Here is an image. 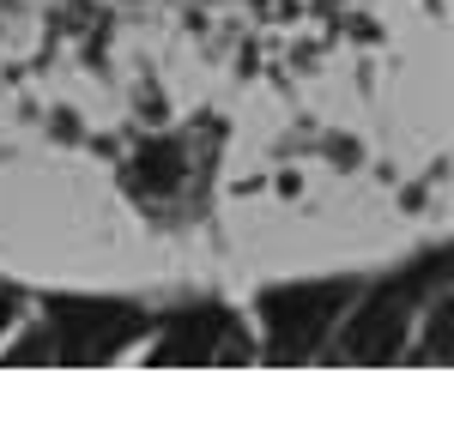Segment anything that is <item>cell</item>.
I'll use <instances>...</instances> for the list:
<instances>
[{
    "label": "cell",
    "instance_id": "obj_1",
    "mask_svg": "<svg viewBox=\"0 0 454 441\" xmlns=\"http://www.w3.org/2000/svg\"><path fill=\"white\" fill-rule=\"evenodd\" d=\"M454 272V248H442V254H424L419 267H406L400 278H387L382 290L370 297V303L351 314L346 327V363H382V357H394L400 351V339H406V321H412V308H424V297L442 284Z\"/></svg>",
    "mask_w": 454,
    "mask_h": 441
},
{
    "label": "cell",
    "instance_id": "obj_2",
    "mask_svg": "<svg viewBox=\"0 0 454 441\" xmlns=\"http://www.w3.org/2000/svg\"><path fill=\"white\" fill-rule=\"evenodd\" d=\"M357 297L351 278H321V284H273L261 297V314H267V351L273 363H297L309 357L315 344L327 339V327L340 321V308Z\"/></svg>",
    "mask_w": 454,
    "mask_h": 441
},
{
    "label": "cell",
    "instance_id": "obj_3",
    "mask_svg": "<svg viewBox=\"0 0 454 441\" xmlns=\"http://www.w3.org/2000/svg\"><path fill=\"white\" fill-rule=\"evenodd\" d=\"M55 327H61V357L67 363H104L115 357L121 344H134L145 333V314L134 308H115V303H49Z\"/></svg>",
    "mask_w": 454,
    "mask_h": 441
},
{
    "label": "cell",
    "instance_id": "obj_4",
    "mask_svg": "<svg viewBox=\"0 0 454 441\" xmlns=\"http://www.w3.org/2000/svg\"><path fill=\"white\" fill-rule=\"evenodd\" d=\"M224 339H231V314L224 308H194V314H182L170 333L158 339L152 363H212Z\"/></svg>",
    "mask_w": 454,
    "mask_h": 441
},
{
    "label": "cell",
    "instance_id": "obj_5",
    "mask_svg": "<svg viewBox=\"0 0 454 441\" xmlns=\"http://www.w3.org/2000/svg\"><path fill=\"white\" fill-rule=\"evenodd\" d=\"M182 145L176 139H152V145H140V158H134V188H145V194H170L176 182H182Z\"/></svg>",
    "mask_w": 454,
    "mask_h": 441
},
{
    "label": "cell",
    "instance_id": "obj_6",
    "mask_svg": "<svg viewBox=\"0 0 454 441\" xmlns=\"http://www.w3.org/2000/svg\"><path fill=\"white\" fill-rule=\"evenodd\" d=\"M424 357L430 363H454V297L430 314V333H424Z\"/></svg>",
    "mask_w": 454,
    "mask_h": 441
},
{
    "label": "cell",
    "instance_id": "obj_7",
    "mask_svg": "<svg viewBox=\"0 0 454 441\" xmlns=\"http://www.w3.org/2000/svg\"><path fill=\"white\" fill-rule=\"evenodd\" d=\"M43 351H61V344L49 339V333H31V339H19V344H12V357H6V363H49Z\"/></svg>",
    "mask_w": 454,
    "mask_h": 441
},
{
    "label": "cell",
    "instance_id": "obj_8",
    "mask_svg": "<svg viewBox=\"0 0 454 441\" xmlns=\"http://www.w3.org/2000/svg\"><path fill=\"white\" fill-rule=\"evenodd\" d=\"M6 314H12V303H0V327H6Z\"/></svg>",
    "mask_w": 454,
    "mask_h": 441
}]
</instances>
